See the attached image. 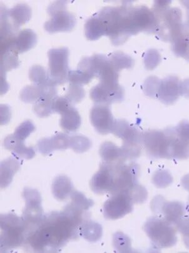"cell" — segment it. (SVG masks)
Instances as JSON below:
<instances>
[{"label":"cell","mask_w":189,"mask_h":253,"mask_svg":"<svg viewBox=\"0 0 189 253\" xmlns=\"http://www.w3.org/2000/svg\"><path fill=\"white\" fill-rule=\"evenodd\" d=\"M92 79V77L78 70H74V71L70 70L69 76H68V81H69L71 84L79 85H85L90 83Z\"/></svg>","instance_id":"f1b7e54d"},{"label":"cell","mask_w":189,"mask_h":253,"mask_svg":"<svg viewBox=\"0 0 189 253\" xmlns=\"http://www.w3.org/2000/svg\"><path fill=\"white\" fill-rule=\"evenodd\" d=\"M37 147L41 154L48 156L57 150L71 148V137L66 133H57L51 138H43L39 140Z\"/></svg>","instance_id":"5bb4252c"},{"label":"cell","mask_w":189,"mask_h":253,"mask_svg":"<svg viewBox=\"0 0 189 253\" xmlns=\"http://www.w3.org/2000/svg\"><path fill=\"white\" fill-rule=\"evenodd\" d=\"M58 97L56 87L49 90L45 95L42 96L38 101L35 103L34 111L39 117H46L50 116L53 112V106L55 98Z\"/></svg>","instance_id":"e0dca14e"},{"label":"cell","mask_w":189,"mask_h":253,"mask_svg":"<svg viewBox=\"0 0 189 253\" xmlns=\"http://www.w3.org/2000/svg\"><path fill=\"white\" fill-rule=\"evenodd\" d=\"M29 77L35 85L56 86L49 80L48 72H46L43 67L38 65H35L30 69Z\"/></svg>","instance_id":"603a6c76"},{"label":"cell","mask_w":189,"mask_h":253,"mask_svg":"<svg viewBox=\"0 0 189 253\" xmlns=\"http://www.w3.org/2000/svg\"><path fill=\"white\" fill-rule=\"evenodd\" d=\"M3 146L4 148L11 151L14 156L20 159L29 160L36 156L35 149L32 147H26L24 141L18 139L14 134L8 135L4 139Z\"/></svg>","instance_id":"9a60e30c"},{"label":"cell","mask_w":189,"mask_h":253,"mask_svg":"<svg viewBox=\"0 0 189 253\" xmlns=\"http://www.w3.org/2000/svg\"><path fill=\"white\" fill-rule=\"evenodd\" d=\"M85 220L83 215L66 208L60 212L48 213L29 229L25 242L34 252H58L80 236L79 228Z\"/></svg>","instance_id":"6da1fadb"},{"label":"cell","mask_w":189,"mask_h":253,"mask_svg":"<svg viewBox=\"0 0 189 253\" xmlns=\"http://www.w3.org/2000/svg\"><path fill=\"white\" fill-rule=\"evenodd\" d=\"M49 67L48 76L55 86L68 81L69 73V49L65 47L53 48L48 51Z\"/></svg>","instance_id":"5b68a950"},{"label":"cell","mask_w":189,"mask_h":253,"mask_svg":"<svg viewBox=\"0 0 189 253\" xmlns=\"http://www.w3.org/2000/svg\"><path fill=\"white\" fill-rule=\"evenodd\" d=\"M99 153L103 162L113 165L125 163L127 159L122 147L119 148L111 142L103 143Z\"/></svg>","instance_id":"2e32d148"},{"label":"cell","mask_w":189,"mask_h":253,"mask_svg":"<svg viewBox=\"0 0 189 253\" xmlns=\"http://www.w3.org/2000/svg\"><path fill=\"white\" fill-rule=\"evenodd\" d=\"M113 177L111 165L103 163L100 169L90 180L91 189L95 193L103 194L111 193L113 188Z\"/></svg>","instance_id":"7c38bea8"},{"label":"cell","mask_w":189,"mask_h":253,"mask_svg":"<svg viewBox=\"0 0 189 253\" xmlns=\"http://www.w3.org/2000/svg\"><path fill=\"white\" fill-rule=\"evenodd\" d=\"M31 16V9L27 4H18L10 10H7L5 8L3 10L1 9V18L6 20L15 32H17L21 26L29 22Z\"/></svg>","instance_id":"4fadbf2b"},{"label":"cell","mask_w":189,"mask_h":253,"mask_svg":"<svg viewBox=\"0 0 189 253\" xmlns=\"http://www.w3.org/2000/svg\"><path fill=\"white\" fill-rule=\"evenodd\" d=\"M48 13L51 18L45 23L44 28L50 34L71 32L76 26V18L67 10L66 1H57L51 3L48 7Z\"/></svg>","instance_id":"277c9868"},{"label":"cell","mask_w":189,"mask_h":253,"mask_svg":"<svg viewBox=\"0 0 189 253\" xmlns=\"http://www.w3.org/2000/svg\"><path fill=\"white\" fill-rule=\"evenodd\" d=\"M188 176L189 177L186 176V179H188V181H189V175H188ZM185 186H186V188L189 190V184H185Z\"/></svg>","instance_id":"1f68e13d"},{"label":"cell","mask_w":189,"mask_h":253,"mask_svg":"<svg viewBox=\"0 0 189 253\" xmlns=\"http://www.w3.org/2000/svg\"><path fill=\"white\" fill-rule=\"evenodd\" d=\"M101 225L89 219L85 220L79 228L80 236L91 243L97 242L102 236Z\"/></svg>","instance_id":"44dd1931"},{"label":"cell","mask_w":189,"mask_h":253,"mask_svg":"<svg viewBox=\"0 0 189 253\" xmlns=\"http://www.w3.org/2000/svg\"><path fill=\"white\" fill-rule=\"evenodd\" d=\"M99 20L104 36L114 45H119L128 37L140 32H151L155 26L154 16L146 7L107 6L94 15Z\"/></svg>","instance_id":"7a4b0ae2"},{"label":"cell","mask_w":189,"mask_h":253,"mask_svg":"<svg viewBox=\"0 0 189 253\" xmlns=\"http://www.w3.org/2000/svg\"><path fill=\"white\" fill-rule=\"evenodd\" d=\"M28 228L22 217L13 213L1 215V251L8 252L25 242Z\"/></svg>","instance_id":"3957f363"},{"label":"cell","mask_w":189,"mask_h":253,"mask_svg":"<svg viewBox=\"0 0 189 253\" xmlns=\"http://www.w3.org/2000/svg\"><path fill=\"white\" fill-rule=\"evenodd\" d=\"M22 160L16 156H11L1 163V186L5 188L10 184L15 173L20 169Z\"/></svg>","instance_id":"ac0fdd59"},{"label":"cell","mask_w":189,"mask_h":253,"mask_svg":"<svg viewBox=\"0 0 189 253\" xmlns=\"http://www.w3.org/2000/svg\"><path fill=\"white\" fill-rule=\"evenodd\" d=\"M51 188L53 196L58 201L66 200L74 190L71 180L64 175H58L55 178Z\"/></svg>","instance_id":"ffe728a7"},{"label":"cell","mask_w":189,"mask_h":253,"mask_svg":"<svg viewBox=\"0 0 189 253\" xmlns=\"http://www.w3.org/2000/svg\"><path fill=\"white\" fill-rule=\"evenodd\" d=\"M37 42L36 33L30 29L23 30L15 36L12 48L18 54L22 53L34 47Z\"/></svg>","instance_id":"d6986e66"},{"label":"cell","mask_w":189,"mask_h":253,"mask_svg":"<svg viewBox=\"0 0 189 253\" xmlns=\"http://www.w3.org/2000/svg\"><path fill=\"white\" fill-rule=\"evenodd\" d=\"M55 86H44L34 85L26 86L20 93V98L26 103H36L42 96L45 95L51 88Z\"/></svg>","instance_id":"7402d4cb"},{"label":"cell","mask_w":189,"mask_h":253,"mask_svg":"<svg viewBox=\"0 0 189 253\" xmlns=\"http://www.w3.org/2000/svg\"><path fill=\"white\" fill-rule=\"evenodd\" d=\"M113 246L121 253L130 252V243L129 238L120 232L114 234Z\"/></svg>","instance_id":"f546056e"},{"label":"cell","mask_w":189,"mask_h":253,"mask_svg":"<svg viewBox=\"0 0 189 253\" xmlns=\"http://www.w3.org/2000/svg\"><path fill=\"white\" fill-rule=\"evenodd\" d=\"M71 198L72 201L70 204L77 209L84 211H87L94 205V201L86 198L83 193L76 190L72 191Z\"/></svg>","instance_id":"d4e9b609"},{"label":"cell","mask_w":189,"mask_h":253,"mask_svg":"<svg viewBox=\"0 0 189 253\" xmlns=\"http://www.w3.org/2000/svg\"><path fill=\"white\" fill-rule=\"evenodd\" d=\"M145 231L153 243L160 247H169L176 241L175 231L167 221L151 218L146 222Z\"/></svg>","instance_id":"30bf717a"},{"label":"cell","mask_w":189,"mask_h":253,"mask_svg":"<svg viewBox=\"0 0 189 253\" xmlns=\"http://www.w3.org/2000/svg\"><path fill=\"white\" fill-rule=\"evenodd\" d=\"M53 112L61 114L60 126L66 132H76L81 126V117L73 104L65 97L55 98Z\"/></svg>","instance_id":"9c48e42d"},{"label":"cell","mask_w":189,"mask_h":253,"mask_svg":"<svg viewBox=\"0 0 189 253\" xmlns=\"http://www.w3.org/2000/svg\"><path fill=\"white\" fill-rule=\"evenodd\" d=\"M85 90L82 87V86L76 85V84H71L69 85V88L65 97L69 100L72 104H76L80 102L85 97Z\"/></svg>","instance_id":"4316f807"},{"label":"cell","mask_w":189,"mask_h":253,"mask_svg":"<svg viewBox=\"0 0 189 253\" xmlns=\"http://www.w3.org/2000/svg\"><path fill=\"white\" fill-rule=\"evenodd\" d=\"M90 97L97 104L111 105L122 102L124 90L118 82H100L90 91Z\"/></svg>","instance_id":"ba28073f"},{"label":"cell","mask_w":189,"mask_h":253,"mask_svg":"<svg viewBox=\"0 0 189 253\" xmlns=\"http://www.w3.org/2000/svg\"><path fill=\"white\" fill-rule=\"evenodd\" d=\"M134 204L128 192L113 194L104 204L103 208L104 217L111 220L122 218L132 211Z\"/></svg>","instance_id":"52a82bcc"},{"label":"cell","mask_w":189,"mask_h":253,"mask_svg":"<svg viewBox=\"0 0 189 253\" xmlns=\"http://www.w3.org/2000/svg\"><path fill=\"white\" fill-rule=\"evenodd\" d=\"M23 198L25 201L22 218L27 224L28 231L38 224L43 217L41 206V197L38 190L26 187L23 190Z\"/></svg>","instance_id":"8992f818"},{"label":"cell","mask_w":189,"mask_h":253,"mask_svg":"<svg viewBox=\"0 0 189 253\" xmlns=\"http://www.w3.org/2000/svg\"><path fill=\"white\" fill-rule=\"evenodd\" d=\"M109 58L114 69L118 72L123 69L131 68L134 64V61L129 56L121 52L112 53Z\"/></svg>","instance_id":"cb8c5ba5"},{"label":"cell","mask_w":189,"mask_h":253,"mask_svg":"<svg viewBox=\"0 0 189 253\" xmlns=\"http://www.w3.org/2000/svg\"><path fill=\"white\" fill-rule=\"evenodd\" d=\"M90 119L93 127L102 135L113 132L115 119L109 105L97 104L90 112Z\"/></svg>","instance_id":"8fae6325"},{"label":"cell","mask_w":189,"mask_h":253,"mask_svg":"<svg viewBox=\"0 0 189 253\" xmlns=\"http://www.w3.org/2000/svg\"><path fill=\"white\" fill-rule=\"evenodd\" d=\"M35 130H36V126L34 123L31 121H26L16 128L13 134L18 139L25 141L30 133L34 132Z\"/></svg>","instance_id":"83f0119b"},{"label":"cell","mask_w":189,"mask_h":253,"mask_svg":"<svg viewBox=\"0 0 189 253\" xmlns=\"http://www.w3.org/2000/svg\"><path fill=\"white\" fill-rule=\"evenodd\" d=\"M92 146V142L83 135H74L71 137V148L77 153L87 151Z\"/></svg>","instance_id":"484cf974"},{"label":"cell","mask_w":189,"mask_h":253,"mask_svg":"<svg viewBox=\"0 0 189 253\" xmlns=\"http://www.w3.org/2000/svg\"><path fill=\"white\" fill-rule=\"evenodd\" d=\"M186 222H188L187 224H189V220H186ZM183 226H180V228H181V231L182 233H184V237L185 238L186 242L189 243V226L187 224H183Z\"/></svg>","instance_id":"4dcf8cb0"}]
</instances>
